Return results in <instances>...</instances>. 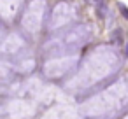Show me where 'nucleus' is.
<instances>
[{
  "label": "nucleus",
  "mask_w": 128,
  "mask_h": 119,
  "mask_svg": "<svg viewBox=\"0 0 128 119\" xmlns=\"http://www.w3.org/2000/svg\"><path fill=\"white\" fill-rule=\"evenodd\" d=\"M119 56L112 47L102 46L96 47L84 61L79 75L74 79V82H82L81 86H91L96 81H102L104 77L110 75L119 68Z\"/></svg>",
  "instance_id": "f257e3e1"
},
{
  "label": "nucleus",
  "mask_w": 128,
  "mask_h": 119,
  "mask_svg": "<svg viewBox=\"0 0 128 119\" xmlns=\"http://www.w3.org/2000/svg\"><path fill=\"white\" fill-rule=\"evenodd\" d=\"M46 18V0H32L21 18V26L28 33H37Z\"/></svg>",
  "instance_id": "f03ea898"
},
{
  "label": "nucleus",
  "mask_w": 128,
  "mask_h": 119,
  "mask_svg": "<svg viewBox=\"0 0 128 119\" xmlns=\"http://www.w3.org/2000/svg\"><path fill=\"white\" fill-rule=\"evenodd\" d=\"M79 63V56L77 54H70V56H56V58H49L44 63V74L49 79H60L63 75H67L68 72L76 70Z\"/></svg>",
  "instance_id": "7ed1b4c3"
},
{
  "label": "nucleus",
  "mask_w": 128,
  "mask_h": 119,
  "mask_svg": "<svg viewBox=\"0 0 128 119\" xmlns=\"http://www.w3.org/2000/svg\"><path fill=\"white\" fill-rule=\"evenodd\" d=\"M90 37H91L90 26L84 25V23H79V25L70 26V28L63 33L62 42H63L65 49H79V47H82V46L90 40Z\"/></svg>",
  "instance_id": "20e7f679"
},
{
  "label": "nucleus",
  "mask_w": 128,
  "mask_h": 119,
  "mask_svg": "<svg viewBox=\"0 0 128 119\" xmlns=\"http://www.w3.org/2000/svg\"><path fill=\"white\" fill-rule=\"evenodd\" d=\"M76 16V11L74 7L68 4V2H58L54 7H53V12H51V18H49V30H60L63 26H67Z\"/></svg>",
  "instance_id": "39448f33"
},
{
  "label": "nucleus",
  "mask_w": 128,
  "mask_h": 119,
  "mask_svg": "<svg viewBox=\"0 0 128 119\" xmlns=\"http://www.w3.org/2000/svg\"><path fill=\"white\" fill-rule=\"evenodd\" d=\"M25 49H26V40L23 39V35H20V33H16V32L9 33V35L2 40V47H0L4 58L20 56Z\"/></svg>",
  "instance_id": "423d86ee"
},
{
  "label": "nucleus",
  "mask_w": 128,
  "mask_h": 119,
  "mask_svg": "<svg viewBox=\"0 0 128 119\" xmlns=\"http://www.w3.org/2000/svg\"><path fill=\"white\" fill-rule=\"evenodd\" d=\"M21 7V0H0V16L4 21H12Z\"/></svg>",
  "instance_id": "0eeeda50"
},
{
  "label": "nucleus",
  "mask_w": 128,
  "mask_h": 119,
  "mask_svg": "<svg viewBox=\"0 0 128 119\" xmlns=\"http://www.w3.org/2000/svg\"><path fill=\"white\" fill-rule=\"evenodd\" d=\"M34 68H35V60H34V58H21L20 63L16 65V70H18V72H23V74L32 72Z\"/></svg>",
  "instance_id": "6e6552de"
},
{
  "label": "nucleus",
  "mask_w": 128,
  "mask_h": 119,
  "mask_svg": "<svg viewBox=\"0 0 128 119\" xmlns=\"http://www.w3.org/2000/svg\"><path fill=\"white\" fill-rule=\"evenodd\" d=\"M118 7H119V11H121L123 18H126V19H128V9L124 7V4H118Z\"/></svg>",
  "instance_id": "1a4fd4ad"
},
{
  "label": "nucleus",
  "mask_w": 128,
  "mask_h": 119,
  "mask_svg": "<svg viewBox=\"0 0 128 119\" xmlns=\"http://www.w3.org/2000/svg\"><path fill=\"white\" fill-rule=\"evenodd\" d=\"M126 53H128V40H126Z\"/></svg>",
  "instance_id": "9d476101"
}]
</instances>
